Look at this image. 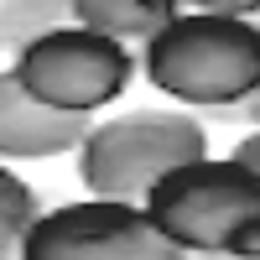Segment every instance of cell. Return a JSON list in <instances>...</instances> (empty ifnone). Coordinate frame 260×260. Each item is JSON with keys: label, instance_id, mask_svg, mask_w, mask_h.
I'll use <instances>...</instances> for the list:
<instances>
[{"label": "cell", "instance_id": "1", "mask_svg": "<svg viewBox=\"0 0 260 260\" xmlns=\"http://www.w3.org/2000/svg\"><path fill=\"white\" fill-rule=\"evenodd\" d=\"M141 73L156 94L182 104H245L260 94V26L208 6L177 11L141 47Z\"/></svg>", "mask_w": 260, "mask_h": 260}, {"label": "cell", "instance_id": "2", "mask_svg": "<svg viewBox=\"0 0 260 260\" xmlns=\"http://www.w3.org/2000/svg\"><path fill=\"white\" fill-rule=\"evenodd\" d=\"M141 208L177 250L260 260V172L234 156L172 167Z\"/></svg>", "mask_w": 260, "mask_h": 260}, {"label": "cell", "instance_id": "3", "mask_svg": "<svg viewBox=\"0 0 260 260\" xmlns=\"http://www.w3.org/2000/svg\"><path fill=\"white\" fill-rule=\"evenodd\" d=\"M208 130L187 110H125L115 120H99L78 146V182L89 198L141 203L172 167L203 161Z\"/></svg>", "mask_w": 260, "mask_h": 260}, {"label": "cell", "instance_id": "4", "mask_svg": "<svg viewBox=\"0 0 260 260\" xmlns=\"http://www.w3.org/2000/svg\"><path fill=\"white\" fill-rule=\"evenodd\" d=\"M11 73L37 104H47L57 115H89L94 120L99 104H115L130 89L136 57L120 42H110V37H99V31L73 21V26L47 31L31 47H21L11 57Z\"/></svg>", "mask_w": 260, "mask_h": 260}, {"label": "cell", "instance_id": "5", "mask_svg": "<svg viewBox=\"0 0 260 260\" xmlns=\"http://www.w3.org/2000/svg\"><path fill=\"white\" fill-rule=\"evenodd\" d=\"M21 260H182V250L146 219L141 203L78 198L37 213Z\"/></svg>", "mask_w": 260, "mask_h": 260}, {"label": "cell", "instance_id": "6", "mask_svg": "<svg viewBox=\"0 0 260 260\" xmlns=\"http://www.w3.org/2000/svg\"><path fill=\"white\" fill-rule=\"evenodd\" d=\"M94 130L89 115H57L37 104L16 83L11 68H0V167L6 161H47L62 151H78L83 136Z\"/></svg>", "mask_w": 260, "mask_h": 260}, {"label": "cell", "instance_id": "7", "mask_svg": "<svg viewBox=\"0 0 260 260\" xmlns=\"http://www.w3.org/2000/svg\"><path fill=\"white\" fill-rule=\"evenodd\" d=\"M177 16L172 0H73V21L110 42H151L167 21Z\"/></svg>", "mask_w": 260, "mask_h": 260}, {"label": "cell", "instance_id": "8", "mask_svg": "<svg viewBox=\"0 0 260 260\" xmlns=\"http://www.w3.org/2000/svg\"><path fill=\"white\" fill-rule=\"evenodd\" d=\"M62 26H73V0H0V47L11 57Z\"/></svg>", "mask_w": 260, "mask_h": 260}, {"label": "cell", "instance_id": "9", "mask_svg": "<svg viewBox=\"0 0 260 260\" xmlns=\"http://www.w3.org/2000/svg\"><path fill=\"white\" fill-rule=\"evenodd\" d=\"M37 187H26L11 167H0V260H21V240L37 224Z\"/></svg>", "mask_w": 260, "mask_h": 260}, {"label": "cell", "instance_id": "10", "mask_svg": "<svg viewBox=\"0 0 260 260\" xmlns=\"http://www.w3.org/2000/svg\"><path fill=\"white\" fill-rule=\"evenodd\" d=\"M234 161H245V167H255V172H260V130H250V136L234 146Z\"/></svg>", "mask_w": 260, "mask_h": 260}, {"label": "cell", "instance_id": "11", "mask_svg": "<svg viewBox=\"0 0 260 260\" xmlns=\"http://www.w3.org/2000/svg\"><path fill=\"white\" fill-rule=\"evenodd\" d=\"M240 110H245V120H250V125H255V130H260V94H250V99H245V104H240Z\"/></svg>", "mask_w": 260, "mask_h": 260}, {"label": "cell", "instance_id": "12", "mask_svg": "<svg viewBox=\"0 0 260 260\" xmlns=\"http://www.w3.org/2000/svg\"><path fill=\"white\" fill-rule=\"evenodd\" d=\"M182 260H224V255H203V250H182Z\"/></svg>", "mask_w": 260, "mask_h": 260}, {"label": "cell", "instance_id": "13", "mask_svg": "<svg viewBox=\"0 0 260 260\" xmlns=\"http://www.w3.org/2000/svg\"><path fill=\"white\" fill-rule=\"evenodd\" d=\"M250 26H260V6H255V11H250Z\"/></svg>", "mask_w": 260, "mask_h": 260}]
</instances>
